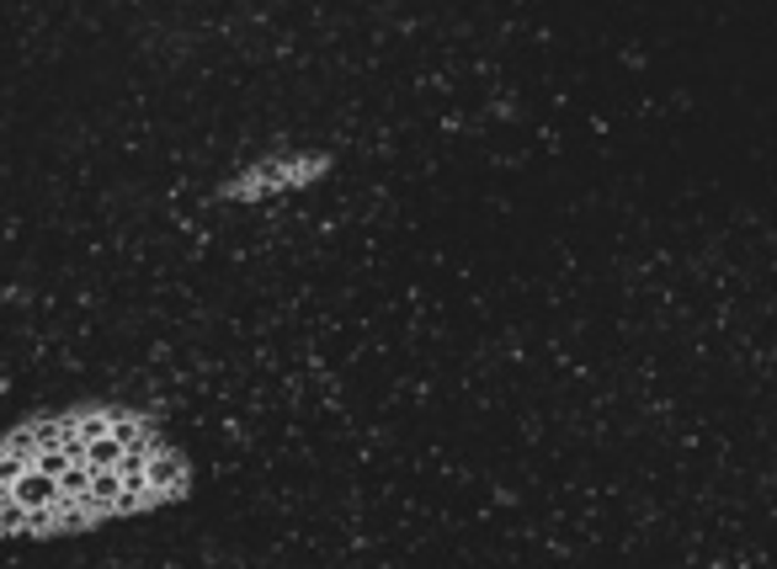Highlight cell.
Returning a JSON list of instances; mask_svg holds the SVG:
<instances>
[{"mask_svg":"<svg viewBox=\"0 0 777 569\" xmlns=\"http://www.w3.org/2000/svg\"><path fill=\"white\" fill-rule=\"evenodd\" d=\"M11 495H16V506H27V511H53L59 479L44 474V469H22V474L11 479Z\"/></svg>","mask_w":777,"mask_h":569,"instance_id":"cell-1","label":"cell"},{"mask_svg":"<svg viewBox=\"0 0 777 569\" xmlns=\"http://www.w3.org/2000/svg\"><path fill=\"white\" fill-rule=\"evenodd\" d=\"M123 495V474L118 469H91V490H86V511L91 517H112Z\"/></svg>","mask_w":777,"mask_h":569,"instance_id":"cell-2","label":"cell"},{"mask_svg":"<svg viewBox=\"0 0 777 569\" xmlns=\"http://www.w3.org/2000/svg\"><path fill=\"white\" fill-rule=\"evenodd\" d=\"M145 474H149V490H155V500H160V495H176V490H182V463H176V458H165L160 447L149 453Z\"/></svg>","mask_w":777,"mask_h":569,"instance_id":"cell-3","label":"cell"},{"mask_svg":"<svg viewBox=\"0 0 777 569\" xmlns=\"http://www.w3.org/2000/svg\"><path fill=\"white\" fill-rule=\"evenodd\" d=\"M86 490H91V463H86V458L64 463V474H59V495H64V500H81V506H86Z\"/></svg>","mask_w":777,"mask_h":569,"instance_id":"cell-4","label":"cell"},{"mask_svg":"<svg viewBox=\"0 0 777 569\" xmlns=\"http://www.w3.org/2000/svg\"><path fill=\"white\" fill-rule=\"evenodd\" d=\"M118 458H123V442H118L112 431L86 442V463H91V469H118Z\"/></svg>","mask_w":777,"mask_h":569,"instance_id":"cell-5","label":"cell"},{"mask_svg":"<svg viewBox=\"0 0 777 569\" xmlns=\"http://www.w3.org/2000/svg\"><path fill=\"white\" fill-rule=\"evenodd\" d=\"M64 463H75L64 447H38V453H33V469H44V474H53V479L64 474Z\"/></svg>","mask_w":777,"mask_h":569,"instance_id":"cell-6","label":"cell"},{"mask_svg":"<svg viewBox=\"0 0 777 569\" xmlns=\"http://www.w3.org/2000/svg\"><path fill=\"white\" fill-rule=\"evenodd\" d=\"M22 469H33V458H27V453H16V447H5V453H0V484H11Z\"/></svg>","mask_w":777,"mask_h":569,"instance_id":"cell-7","label":"cell"},{"mask_svg":"<svg viewBox=\"0 0 777 569\" xmlns=\"http://www.w3.org/2000/svg\"><path fill=\"white\" fill-rule=\"evenodd\" d=\"M75 431H81V442L107 436V431H112V416H81V421H75Z\"/></svg>","mask_w":777,"mask_h":569,"instance_id":"cell-8","label":"cell"}]
</instances>
